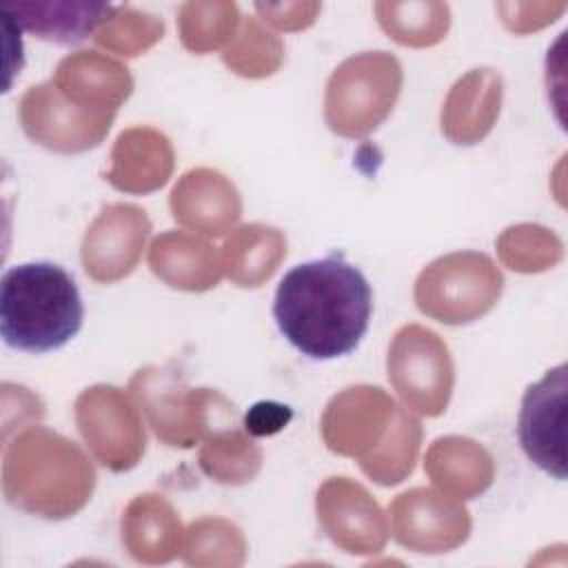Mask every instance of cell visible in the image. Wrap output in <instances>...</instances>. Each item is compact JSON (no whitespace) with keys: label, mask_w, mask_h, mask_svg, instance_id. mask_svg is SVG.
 <instances>
[{"label":"cell","mask_w":568,"mask_h":568,"mask_svg":"<svg viewBox=\"0 0 568 568\" xmlns=\"http://www.w3.org/2000/svg\"><path fill=\"white\" fill-rule=\"evenodd\" d=\"M113 115L115 111H98L71 102L53 82L31 87L20 100L24 133L38 144L62 153H80L98 146Z\"/></svg>","instance_id":"8"},{"label":"cell","mask_w":568,"mask_h":568,"mask_svg":"<svg viewBox=\"0 0 568 568\" xmlns=\"http://www.w3.org/2000/svg\"><path fill=\"white\" fill-rule=\"evenodd\" d=\"M131 388L149 415L153 430L169 446H193L211 428V417L235 422V410L224 397L206 388L186 393L175 377L160 368L140 371Z\"/></svg>","instance_id":"6"},{"label":"cell","mask_w":568,"mask_h":568,"mask_svg":"<svg viewBox=\"0 0 568 568\" xmlns=\"http://www.w3.org/2000/svg\"><path fill=\"white\" fill-rule=\"evenodd\" d=\"M399 62L384 51L346 60L328 80V126L346 138L373 131L393 109L399 95Z\"/></svg>","instance_id":"4"},{"label":"cell","mask_w":568,"mask_h":568,"mask_svg":"<svg viewBox=\"0 0 568 568\" xmlns=\"http://www.w3.org/2000/svg\"><path fill=\"white\" fill-rule=\"evenodd\" d=\"M51 82L71 102L98 111H118V104L133 89V80L124 67L93 51L64 58Z\"/></svg>","instance_id":"16"},{"label":"cell","mask_w":568,"mask_h":568,"mask_svg":"<svg viewBox=\"0 0 568 568\" xmlns=\"http://www.w3.org/2000/svg\"><path fill=\"white\" fill-rule=\"evenodd\" d=\"M566 364L550 368L528 386L517 435L528 459L555 479H566Z\"/></svg>","instance_id":"10"},{"label":"cell","mask_w":568,"mask_h":568,"mask_svg":"<svg viewBox=\"0 0 568 568\" xmlns=\"http://www.w3.org/2000/svg\"><path fill=\"white\" fill-rule=\"evenodd\" d=\"M501 275L481 253H453L422 271L415 300L422 313L446 324H466L493 308Z\"/></svg>","instance_id":"5"},{"label":"cell","mask_w":568,"mask_h":568,"mask_svg":"<svg viewBox=\"0 0 568 568\" xmlns=\"http://www.w3.org/2000/svg\"><path fill=\"white\" fill-rule=\"evenodd\" d=\"M84 304L71 273L53 262L11 266L0 282V333L24 353L62 348L82 328Z\"/></svg>","instance_id":"2"},{"label":"cell","mask_w":568,"mask_h":568,"mask_svg":"<svg viewBox=\"0 0 568 568\" xmlns=\"http://www.w3.org/2000/svg\"><path fill=\"white\" fill-rule=\"evenodd\" d=\"M173 153L169 140L151 129L122 133L113 149L109 182L120 191L146 193L162 186L171 173Z\"/></svg>","instance_id":"17"},{"label":"cell","mask_w":568,"mask_h":568,"mask_svg":"<svg viewBox=\"0 0 568 568\" xmlns=\"http://www.w3.org/2000/svg\"><path fill=\"white\" fill-rule=\"evenodd\" d=\"M153 273L173 266V264H184L175 288L184 291H206L217 284L220 280V266H217V255L213 246L206 242L191 237L186 233H164L160 235L149 255Z\"/></svg>","instance_id":"20"},{"label":"cell","mask_w":568,"mask_h":568,"mask_svg":"<svg viewBox=\"0 0 568 568\" xmlns=\"http://www.w3.org/2000/svg\"><path fill=\"white\" fill-rule=\"evenodd\" d=\"M317 513L328 537L346 552H377L386 539V524L371 495L348 481L333 477L317 493Z\"/></svg>","instance_id":"13"},{"label":"cell","mask_w":568,"mask_h":568,"mask_svg":"<svg viewBox=\"0 0 568 568\" xmlns=\"http://www.w3.org/2000/svg\"><path fill=\"white\" fill-rule=\"evenodd\" d=\"M388 379L415 410L439 415L446 410L453 386L446 344L428 328L404 326L388 351Z\"/></svg>","instance_id":"7"},{"label":"cell","mask_w":568,"mask_h":568,"mask_svg":"<svg viewBox=\"0 0 568 568\" xmlns=\"http://www.w3.org/2000/svg\"><path fill=\"white\" fill-rule=\"evenodd\" d=\"M2 11L33 36L58 42L78 44L104 24L115 7L104 2H38V0H4Z\"/></svg>","instance_id":"15"},{"label":"cell","mask_w":568,"mask_h":568,"mask_svg":"<svg viewBox=\"0 0 568 568\" xmlns=\"http://www.w3.org/2000/svg\"><path fill=\"white\" fill-rule=\"evenodd\" d=\"M291 419V408L277 402H257L244 417V428L251 435H273Z\"/></svg>","instance_id":"24"},{"label":"cell","mask_w":568,"mask_h":568,"mask_svg":"<svg viewBox=\"0 0 568 568\" xmlns=\"http://www.w3.org/2000/svg\"><path fill=\"white\" fill-rule=\"evenodd\" d=\"M231 459L242 462L244 466L253 468L257 473L260 468V450L253 446V442H248L244 435H240L235 430V426L224 428L222 433H217L215 437L209 439L206 448L200 455V464L202 468L215 477V481L222 484H233V466Z\"/></svg>","instance_id":"23"},{"label":"cell","mask_w":568,"mask_h":568,"mask_svg":"<svg viewBox=\"0 0 568 568\" xmlns=\"http://www.w3.org/2000/svg\"><path fill=\"white\" fill-rule=\"evenodd\" d=\"M95 473L82 450L44 428L27 430L4 450L2 490L13 508L62 519L84 506Z\"/></svg>","instance_id":"3"},{"label":"cell","mask_w":568,"mask_h":568,"mask_svg":"<svg viewBox=\"0 0 568 568\" xmlns=\"http://www.w3.org/2000/svg\"><path fill=\"white\" fill-rule=\"evenodd\" d=\"M395 539L415 552H446L470 530L464 506L426 488L399 495L390 506Z\"/></svg>","instance_id":"11"},{"label":"cell","mask_w":568,"mask_h":568,"mask_svg":"<svg viewBox=\"0 0 568 568\" xmlns=\"http://www.w3.org/2000/svg\"><path fill=\"white\" fill-rule=\"evenodd\" d=\"M122 541L138 561L164 564L178 552L180 521L164 499L140 495L122 517Z\"/></svg>","instance_id":"18"},{"label":"cell","mask_w":568,"mask_h":568,"mask_svg":"<svg viewBox=\"0 0 568 568\" xmlns=\"http://www.w3.org/2000/svg\"><path fill=\"white\" fill-rule=\"evenodd\" d=\"M173 217L206 235H222L240 215V200L233 184H224L213 197H202L197 180L186 173L171 193Z\"/></svg>","instance_id":"21"},{"label":"cell","mask_w":568,"mask_h":568,"mask_svg":"<svg viewBox=\"0 0 568 568\" xmlns=\"http://www.w3.org/2000/svg\"><path fill=\"white\" fill-rule=\"evenodd\" d=\"M80 433L111 470H129L144 453V428L129 399L113 386L87 388L75 404Z\"/></svg>","instance_id":"9"},{"label":"cell","mask_w":568,"mask_h":568,"mask_svg":"<svg viewBox=\"0 0 568 568\" xmlns=\"http://www.w3.org/2000/svg\"><path fill=\"white\" fill-rule=\"evenodd\" d=\"M286 253L284 237L268 226L251 224L235 231L224 246V264L229 277L240 286H260L277 268Z\"/></svg>","instance_id":"19"},{"label":"cell","mask_w":568,"mask_h":568,"mask_svg":"<svg viewBox=\"0 0 568 568\" xmlns=\"http://www.w3.org/2000/svg\"><path fill=\"white\" fill-rule=\"evenodd\" d=\"M419 448V424L404 410H395V424L390 422V433L377 444L368 455L359 457L362 470L371 475L377 484L390 486L402 481L415 464Z\"/></svg>","instance_id":"22"},{"label":"cell","mask_w":568,"mask_h":568,"mask_svg":"<svg viewBox=\"0 0 568 568\" xmlns=\"http://www.w3.org/2000/svg\"><path fill=\"white\" fill-rule=\"evenodd\" d=\"M149 231V217L138 206L113 204L104 209L82 242L84 271L100 282L131 273Z\"/></svg>","instance_id":"12"},{"label":"cell","mask_w":568,"mask_h":568,"mask_svg":"<svg viewBox=\"0 0 568 568\" xmlns=\"http://www.w3.org/2000/svg\"><path fill=\"white\" fill-rule=\"evenodd\" d=\"M373 291L342 255L293 266L275 291L273 317L286 342L311 359L353 353L368 331Z\"/></svg>","instance_id":"1"},{"label":"cell","mask_w":568,"mask_h":568,"mask_svg":"<svg viewBox=\"0 0 568 568\" xmlns=\"http://www.w3.org/2000/svg\"><path fill=\"white\" fill-rule=\"evenodd\" d=\"M395 404L382 388H346L326 408L324 439L339 455H362L364 448L377 446L382 430L395 417Z\"/></svg>","instance_id":"14"}]
</instances>
